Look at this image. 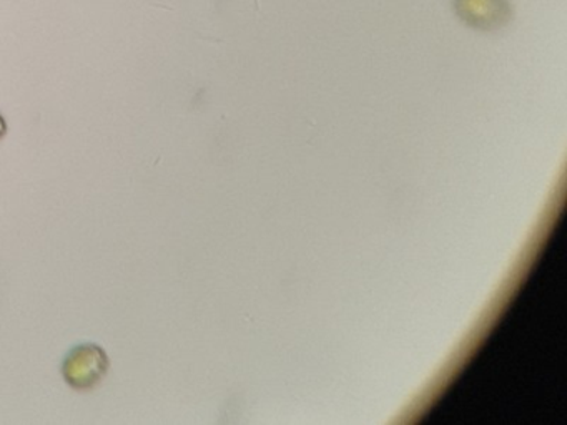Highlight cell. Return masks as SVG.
Returning <instances> with one entry per match:
<instances>
[{
  "label": "cell",
  "instance_id": "obj_3",
  "mask_svg": "<svg viewBox=\"0 0 567 425\" xmlns=\"http://www.w3.org/2000/svg\"><path fill=\"white\" fill-rule=\"evenodd\" d=\"M8 133V123H6L4 116L0 115V139L4 138Z\"/></svg>",
  "mask_w": 567,
  "mask_h": 425
},
{
  "label": "cell",
  "instance_id": "obj_2",
  "mask_svg": "<svg viewBox=\"0 0 567 425\" xmlns=\"http://www.w3.org/2000/svg\"><path fill=\"white\" fill-rule=\"evenodd\" d=\"M457 15L476 29H496L511 15L507 0H454Z\"/></svg>",
  "mask_w": 567,
  "mask_h": 425
},
{
  "label": "cell",
  "instance_id": "obj_1",
  "mask_svg": "<svg viewBox=\"0 0 567 425\" xmlns=\"http://www.w3.org/2000/svg\"><path fill=\"white\" fill-rule=\"evenodd\" d=\"M111 361L107 352L101 345L87 344L75 345L62 364L64 381L75 391H91L101 384L102 379L107 375Z\"/></svg>",
  "mask_w": 567,
  "mask_h": 425
}]
</instances>
